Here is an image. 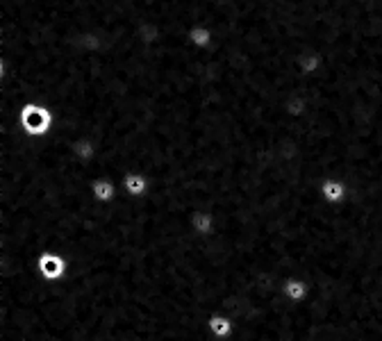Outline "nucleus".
<instances>
[{
    "instance_id": "1",
    "label": "nucleus",
    "mask_w": 382,
    "mask_h": 341,
    "mask_svg": "<svg viewBox=\"0 0 382 341\" xmlns=\"http://www.w3.org/2000/svg\"><path fill=\"white\" fill-rule=\"evenodd\" d=\"M35 266L37 273L44 277V280L57 282L68 273V260L57 251H44L35 257Z\"/></svg>"
},
{
    "instance_id": "2",
    "label": "nucleus",
    "mask_w": 382,
    "mask_h": 341,
    "mask_svg": "<svg viewBox=\"0 0 382 341\" xmlns=\"http://www.w3.org/2000/svg\"><path fill=\"white\" fill-rule=\"evenodd\" d=\"M282 296L287 298L289 303H305L307 301V296H309V282L305 280V277H301V275H289V277H285L282 280Z\"/></svg>"
},
{
    "instance_id": "3",
    "label": "nucleus",
    "mask_w": 382,
    "mask_h": 341,
    "mask_svg": "<svg viewBox=\"0 0 382 341\" xmlns=\"http://www.w3.org/2000/svg\"><path fill=\"white\" fill-rule=\"evenodd\" d=\"M321 196L323 201L330 203V205H342L346 198H348V184L342 180V178H335V175H330L321 182Z\"/></svg>"
},
{
    "instance_id": "4",
    "label": "nucleus",
    "mask_w": 382,
    "mask_h": 341,
    "mask_svg": "<svg viewBox=\"0 0 382 341\" xmlns=\"http://www.w3.org/2000/svg\"><path fill=\"white\" fill-rule=\"evenodd\" d=\"M189 225L196 234L203 237V239H208V237H212L216 232V216L210 210H196L189 216Z\"/></svg>"
},
{
    "instance_id": "5",
    "label": "nucleus",
    "mask_w": 382,
    "mask_h": 341,
    "mask_svg": "<svg viewBox=\"0 0 382 341\" xmlns=\"http://www.w3.org/2000/svg\"><path fill=\"white\" fill-rule=\"evenodd\" d=\"M121 189L128 196H132V198H143V196L150 191V180L143 173L132 171L121 178Z\"/></svg>"
},
{
    "instance_id": "6",
    "label": "nucleus",
    "mask_w": 382,
    "mask_h": 341,
    "mask_svg": "<svg viewBox=\"0 0 382 341\" xmlns=\"http://www.w3.org/2000/svg\"><path fill=\"white\" fill-rule=\"evenodd\" d=\"M205 328H208V333L212 337H216V339H230L232 333H234V321H232V316H228V314L214 312V314L208 316Z\"/></svg>"
},
{
    "instance_id": "7",
    "label": "nucleus",
    "mask_w": 382,
    "mask_h": 341,
    "mask_svg": "<svg viewBox=\"0 0 382 341\" xmlns=\"http://www.w3.org/2000/svg\"><path fill=\"white\" fill-rule=\"evenodd\" d=\"M89 191L98 203H112L119 196V187L112 178H94L89 182Z\"/></svg>"
},
{
    "instance_id": "8",
    "label": "nucleus",
    "mask_w": 382,
    "mask_h": 341,
    "mask_svg": "<svg viewBox=\"0 0 382 341\" xmlns=\"http://www.w3.org/2000/svg\"><path fill=\"white\" fill-rule=\"evenodd\" d=\"M187 41L196 50H208L214 44V30L210 25H205V23L191 25L187 30Z\"/></svg>"
}]
</instances>
